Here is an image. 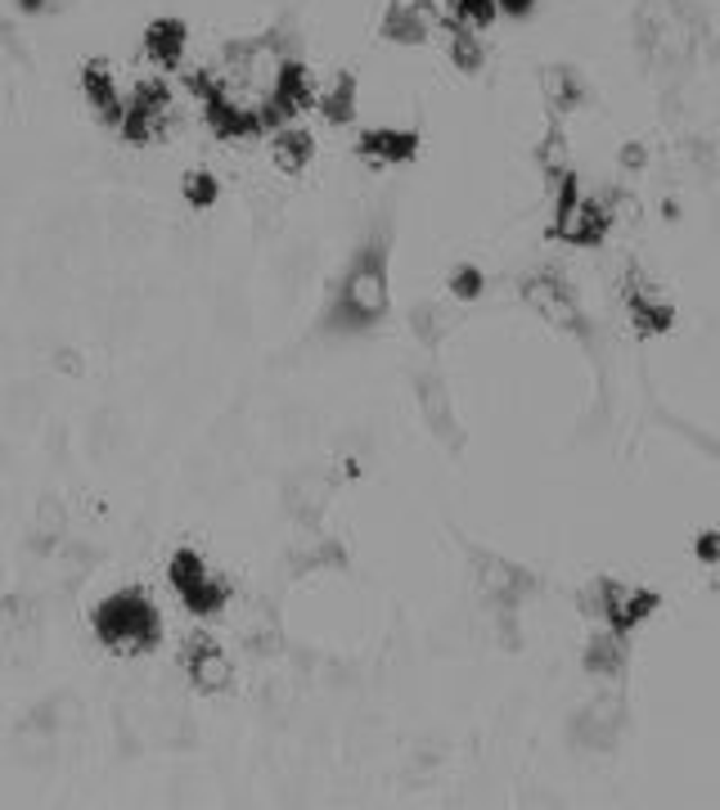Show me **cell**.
I'll return each instance as SVG.
<instances>
[{"label":"cell","instance_id":"44dd1931","mask_svg":"<svg viewBox=\"0 0 720 810\" xmlns=\"http://www.w3.org/2000/svg\"><path fill=\"white\" fill-rule=\"evenodd\" d=\"M324 500H329V478L324 474H302L293 487H289V505L298 518H320L324 514Z\"/></svg>","mask_w":720,"mask_h":810},{"label":"cell","instance_id":"9a60e30c","mask_svg":"<svg viewBox=\"0 0 720 810\" xmlns=\"http://www.w3.org/2000/svg\"><path fill=\"white\" fill-rule=\"evenodd\" d=\"M379 37H388L392 46H424L432 37V19L415 6V0H392L388 14H383Z\"/></svg>","mask_w":720,"mask_h":810},{"label":"cell","instance_id":"8fae6325","mask_svg":"<svg viewBox=\"0 0 720 810\" xmlns=\"http://www.w3.org/2000/svg\"><path fill=\"white\" fill-rule=\"evenodd\" d=\"M185 675H189L194 689L221 693V689L230 684V657H225V648H221L212 635H194V640L185 644Z\"/></svg>","mask_w":720,"mask_h":810},{"label":"cell","instance_id":"f546056e","mask_svg":"<svg viewBox=\"0 0 720 810\" xmlns=\"http://www.w3.org/2000/svg\"><path fill=\"white\" fill-rule=\"evenodd\" d=\"M19 10H23V14H50L55 0H19Z\"/></svg>","mask_w":720,"mask_h":810},{"label":"cell","instance_id":"9c48e42d","mask_svg":"<svg viewBox=\"0 0 720 810\" xmlns=\"http://www.w3.org/2000/svg\"><path fill=\"white\" fill-rule=\"evenodd\" d=\"M81 95H86V104L95 108V118L104 123V127H123V118H127V99H123V90H117V77H113V68L104 64V59H90V64H81Z\"/></svg>","mask_w":720,"mask_h":810},{"label":"cell","instance_id":"30bf717a","mask_svg":"<svg viewBox=\"0 0 720 810\" xmlns=\"http://www.w3.org/2000/svg\"><path fill=\"white\" fill-rule=\"evenodd\" d=\"M415 392H419V414H424V423L432 428V437L437 441H446L450 450H459V419H455V401H450V388L437 379V374H419V383H415Z\"/></svg>","mask_w":720,"mask_h":810},{"label":"cell","instance_id":"52a82bcc","mask_svg":"<svg viewBox=\"0 0 720 810\" xmlns=\"http://www.w3.org/2000/svg\"><path fill=\"white\" fill-rule=\"evenodd\" d=\"M658 591H644V586H631V582H613V576H604V582L594 586V613L609 622V631L617 635H631L635 626H644L653 613H658Z\"/></svg>","mask_w":720,"mask_h":810},{"label":"cell","instance_id":"277c9868","mask_svg":"<svg viewBox=\"0 0 720 810\" xmlns=\"http://www.w3.org/2000/svg\"><path fill=\"white\" fill-rule=\"evenodd\" d=\"M554 189H558V194H554V225H549V235L563 240V244H572V248H599V244H604L609 230H613V207H609V198H590V194H581L576 176L558 180Z\"/></svg>","mask_w":720,"mask_h":810},{"label":"cell","instance_id":"d6986e66","mask_svg":"<svg viewBox=\"0 0 720 810\" xmlns=\"http://www.w3.org/2000/svg\"><path fill=\"white\" fill-rule=\"evenodd\" d=\"M536 163H541V172L558 185V180H567V176H576V163H572V145H567V136H563V127L558 123H549V131L541 136V149H536Z\"/></svg>","mask_w":720,"mask_h":810},{"label":"cell","instance_id":"ba28073f","mask_svg":"<svg viewBox=\"0 0 720 810\" xmlns=\"http://www.w3.org/2000/svg\"><path fill=\"white\" fill-rule=\"evenodd\" d=\"M622 302H626V315H631V324L640 333H667L675 324L671 297L640 266H626V275H622Z\"/></svg>","mask_w":720,"mask_h":810},{"label":"cell","instance_id":"cb8c5ba5","mask_svg":"<svg viewBox=\"0 0 720 810\" xmlns=\"http://www.w3.org/2000/svg\"><path fill=\"white\" fill-rule=\"evenodd\" d=\"M450 329H455V315H450L446 306H419V311H415V333H419V342L437 347Z\"/></svg>","mask_w":720,"mask_h":810},{"label":"cell","instance_id":"8992f818","mask_svg":"<svg viewBox=\"0 0 720 810\" xmlns=\"http://www.w3.org/2000/svg\"><path fill=\"white\" fill-rule=\"evenodd\" d=\"M518 293H523V302H527L549 329H558V333H581V338H585L581 302H576L572 284H567L558 271H536V275H527V280L518 284Z\"/></svg>","mask_w":720,"mask_h":810},{"label":"cell","instance_id":"f1b7e54d","mask_svg":"<svg viewBox=\"0 0 720 810\" xmlns=\"http://www.w3.org/2000/svg\"><path fill=\"white\" fill-rule=\"evenodd\" d=\"M622 163H626V167H631V172H640V167H644V163H649V154H644V145H640V140H631V145H626V149H622Z\"/></svg>","mask_w":720,"mask_h":810},{"label":"cell","instance_id":"5bb4252c","mask_svg":"<svg viewBox=\"0 0 720 810\" xmlns=\"http://www.w3.org/2000/svg\"><path fill=\"white\" fill-rule=\"evenodd\" d=\"M185 50H189V28L181 19H154L145 28V59L154 68H181Z\"/></svg>","mask_w":720,"mask_h":810},{"label":"cell","instance_id":"4316f807","mask_svg":"<svg viewBox=\"0 0 720 810\" xmlns=\"http://www.w3.org/2000/svg\"><path fill=\"white\" fill-rule=\"evenodd\" d=\"M693 554H698L702 563H720V536H716V531H702L698 545H693Z\"/></svg>","mask_w":720,"mask_h":810},{"label":"cell","instance_id":"3957f363","mask_svg":"<svg viewBox=\"0 0 720 810\" xmlns=\"http://www.w3.org/2000/svg\"><path fill=\"white\" fill-rule=\"evenodd\" d=\"M95 635L113 653L132 657V653H149L163 640V622H158V608L140 591H117L95 608Z\"/></svg>","mask_w":720,"mask_h":810},{"label":"cell","instance_id":"603a6c76","mask_svg":"<svg viewBox=\"0 0 720 810\" xmlns=\"http://www.w3.org/2000/svg\"><path fill=\"white\" fill-rule=\"evenodd\" d=\"M172 586H176V595H189L203 576H212V567L203 563V554H194V549H181L176 558H172Z\"/></svg>","mask_w":720,"mask_h":810},{"label":"cell","instance_id":"6da1fadb","mask_svg":"<svg viewBox=\"0 0 720 810\" xmlns=\"http://www.w3.org/2000/svg\"><path fill=\"white\" fill-rule=\"evenodd\" d=\"M392 306V284H388V235H374L360 244L351 257L338 297H333V324L338 329H374Z\"/></svg>","mask_w":720,"mask_h":810},{"label":"cell","instance_id":"7402d4cb","mask_svg":"<svg viewBox=\"0 0 720 810\" xmlns=\"http://www.w3.org/2000/svg\"><path fill=\"white\" fill-rule=\"evenodd\" d=\"M483 37H477L473 28H455L450 32V64L459 68V72H477L483 68Z\"/></svg>","mask_w":720,"mask_h":810},{"label":"cell","instance_id":"83f0119b","mask_svg":"<svg viewBox=\"0 0 720 810\" xmlns=\"http://www.w3.org/2000/svg\"><path fill=\"white\" fill-rule=\"evenodd\" d=\"M500 6V14H509V19H527L532 10H536V0H496Z\"/></svg>","mask_w":720,"mask_h":810},{"label":"cell","instance_id":"2e32d148","mask_svg":"<svg viewBox=\"0 0 720 810\" xmlns=\"http://www.w3.org/2000/svg\"><path fill=\"white\" fill-rule=\"evenodd\" d=\"M271 158H275V167H280L284 176H302V172L311 167V158H315L311 131H302L298 123L275 127V131H271Z\"/></svg>","mask_w":720,"mask_h":810},{"label":"cell","instance_id":"484cf974","mask_svg":"<svg viewBox=\"0 0 720 810\" xmlns=\"http://www.w3.org/2000/svg\"><path fill=\"white\" fill-rule=\"evenodd\" d=\"M483 284L487 280H483V271H477V266H455L450 271V293L459 302H477V297H483Z\"/></svg>","mask_w":720,"mask_h":810},{"label":"cell","instance_id":"d4e9b609","mask_svg":"<svg viewBox=\"0 0 720 810\" xmlns=\"http://www.w3.org/2000/svg\"><path fill=\"white\" fill-rule=\"evenodd\" d=\"M181 194H185L189 207H212L216 194H221V180H216L212 172H189V176L181 180Z\"/></svg>","mask_w":720,"mask_h":810},{"label":"cell","instance_id":"5b68a950","mask_svg":"<svg viewBox=\"0 0 720 810\" xmlns=\"http://www.w3.org/2000/svg\"><path fill=\"white\" fill-rule=\"evenodd\" d=\"M468 563H473V586H477V595H483L492 608H500V613H514L523 599H532L541 591L536 576L527 567H518L514 558H505V554L468 549Z\"/></svg>","mask_w":720,"mask_h":810},{"label":"cell","instance_id":"ffe728a7","mask_svg":"<svg viewBox=\"0 0 720 810\" xmlns=\"http://www.w3.org/2000/svg\"><path fill=\"white\" fill-rule=\"evenodd\" d=\"M500 19V6L496 0H441V23L455 32V28H473L483 32L487 23Z\"/></svg>","mask_w":720,"mask_h":810},{"label":"cell","instance_id":"e0dca14e","mask_svg":"<svg viewBox=\"0 0 720 810\" xmlns=\"http://www.w3.org/2000/svg\"><path fill=\"white\" fill-rule=\"evenodd\" d=\"M541 95H545V104H549L554 118H563V113L581 108V99H585L581 72H576V68H563V64L541 68Z\"/></svg>","mask_w":720,"mask_h":810},{"label":"cell","instance_id":"4fadbf2b","mask_svg":"<svg viewBox=\"0 0 720 810\" xmlns=\"http://www.w3.org/2000/svg\"><path fill=\"white\" fill-rule=\"evenodd\" d=\"M415 154H419V136L406 131V127H370V131H360V158H370L379 167L410 163Z\"/></svg>","mask_w":720,"mask_h":810},{"label":"cell","instance_id":"ac0fdd59","mask_svg":"<svg viewBox=\"0 0 720 810\" xmlns=\"http://www.w3.org/2000/svg\"><path fill=\"white\" fill-rule=\"evenodd\" d=\"M622 666H626V635L604 631V635L590 640V648H585V671H590V675H599V680H617Z\"/></svg>","mask_w":720,"mask_h":810},{"label":"cell","instance_id":"7a4b0ae2","mask_svg":"<svg viewBox=\"0 0 720 810\" xmlns=\"http://www.w3.org/2000/svg\"><path fill=\"white\" fill-rule=\"evenodd\" d=\"M635 37H640V55L658 68H680L693 59L698 46V19L684 0H640L635 10Z\"/></svg>","mask_w":720,"mask_h":810},{"label":"cell","instance_id":"7c38bea8","mask_svg":"<svg viewBox=\"0 0 720 810\" xmlns=\"http://www.w3.org/2000/svg\"><path fill=\"white\" fill-rule=\"evenodd\" d=\"M356 104H360V90H356V77H351V72H329L324 81H315V104H311V113H320L324 123L347 127V123L356 118Z\"/></svg>","mask_w":720,"mask_h":810}]
</instances>
